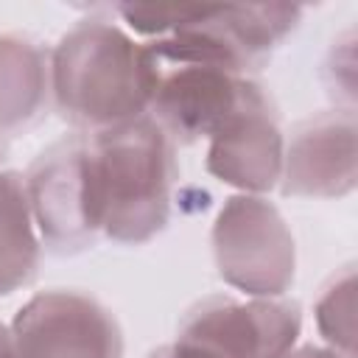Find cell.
<instances>
[{
	"instance_id": "12",
	"label": "cell",
	"mask_w": 358,
	"mask_h": 358,
	"mask_svg": "<svg viewBox=\"0 0 358 358\" xmlns=\"http://www.w3.org/2000/svg\"><path fill=\"white\" fill-rule=\"evenodd\" d=\"M39 257L42 241L25 179L17 171H0V299L36 280Z\"/></svg>"
},
{
	"instance_id": "16",
	"label": "cell",
	"mask_w": 358,
	"mask_h": 358,
	"mask_svg": "<svg viewBox=\"0 0 358 358\" xmlns=\"http://www.w3.org/2000/svg\"><path fill=\"white\" fill-rule=\"evenodd\" d=\"M288 358H341V355L333 350H324V347H302V350L291 352Z\"/></svg>"
},
{
	"instance_id": "14",
	"label": "cell",
	"mask_w": 358,
	"mask_h": 358,
	"mask_svg": "<svg viewBox=\"0 0 358 358\" xmlns=\"http://www.w3.org/2000/svg\"><path fill=\"white\" fill-rule=\"evenodd\" d=\"M148 358H213L210 352H204L201 347L196 344H187V341H173V344H165V347H157Z\"/></svg>"
},
{
	"instance_id": "10",
	"label": "cell",
	"mask_w": 358,
	"mask_h": 358,
	"mask_svg": "<svg viewBox=\"0 0 358 358\" xmlns=\"http://www.w3.org/2000/svg\"><path fill=\"white\" fill-rule=\"evenodd\" d=\"M285 196L336 199L355 187V115L336 109L294 126L285 143L282 176Z\"/></svg>"
},
{
	"instance_id": "4",
	"label": "cell",
	"mask_w": 358,
	"mask_h": 358,
	"mask_svg": "<svg viewBox=\"0 0 358 358\" xmlns=\"http://www.w3.org/2000/svg\"><path fill=\"white\" fill-rule=\"evenodd\" d=\"M143 48L148 62L145 115L173 145L210 137L235 109L246 76L173 36L148 39Z\"/></svg>"
},
{
	"instance_id": "9",
	"label": "cell",
	"mask_w": 358,
	"mask_h": 358,
	"mask_svg": "<svg viewBox=\"0 0 358 358\" xmlns=\"http://www.w3.org/2000/svg\"><path fill=\"white\" fill-rule=\"evenodd\" d=\"M285 137L271 95L246 78L235 109L210 134L207 171L246 193H268L280 185Z\"/></svg>"
},
{
	"instance_id": "11",
	"label": "cell",
	"mask_w": 358,
	"mask_h": 358,
	"mask_svg": "<svg viewBox=\"0 0 358 358\" xmlns=\"http://www.w3.org/2000/svg\"><path fill=\"white\" fill-rule=\"evenodd\" d=\"M50 109V50L31 36H0V134L34 129Z\"/></svg>"
},
{
	"instance_id": "13",
	"label": "cell",
	"mask_w": 358,
	"mask_h": 358,
	"mask_svg": "<svg viewBox=\"0 0 358 358\" xmlns=\"http://www.w3.org/2000/svg\"><path fill=\"white\" fill-rule=\"evenodd\" d=\"M316 322L333 352L341 358H355V274L350 266L333 277L319 296Z\"/></svg>"
},
{
	"instance_id": "15",
	"label": "cell",
	"mask_w": 358,
	"mask_h": 358,
	"mask_svg": "<svg viewBox=\"0 0 358 358\" xmlns=\"http://www.w3.org/2000/svg\"><path fill=\"white\" fill-rule=\"evenodd\" d=\"M0 358H20L11 327H6V324H0Z\"/></svg>"
},
{
	"instance_id": "2",
	"label": "cell",
	"mask_w": 358,
	"mask_h": 358,
	"mask_svg": "<svg viewBox=\"0 0 358 358\" xmlns=\"http://www.w3.org/2000/svg\"><path fill=\"white\" fill-rule=\"evenodd\" d=\"M90 182L101 238L140 246L165 229L176 182V145L148 117L87 131Z\"/></svg>"
},
{
	"instance_id": "5",
	"label": "cell",
	"mask_w": 358,
	"mask_h": 358,
	"mask_svg": "<svg viewBox=\"0 0 358 358\" xmlns=\"http://www.w3.org/2000/svg\"><path fill=\"white\" fill-rule=\"evenodd\" d=\"M22 179L42 249L67 257L81 255L101 241L87 131H73L50 143L28 165Z\"/></svg>"
},
{
	"instance_id": "17",
	"label": "cell",
	"mask_w": 358,
	"mask_h": 358,
	"mask_svg": "<svg viewBox=\"0 0 358 358\" xmlns=\"http://www.w3.org/2000/svg\"><path fill=\"white\" fill-rule=\"evenodd\" d=\"M0 157H3V145H0Z\"/></svg>"
},
{
	"instance_id": "3",
	"label": "cell",
	"mask_w": 358,
	"mask_h": 358,
	"mask_svg": "<svg viewBox=\"0 0 358 358\" xmlns=\"http://www.w3.org/2000/svg\"><path fill=\"white\" fill-rule=\"evenodd\" d=\"M140 36H176L241 76L263 70L280 42L299 25L302 6L291 3H224V6H145L123 3L112 8Z\"/></svg>"
},
{
	"instance_id": "6",
	"label": "cell",
	"mask_w": 358,
	"mask_h": 358,
	"mask_svg": "<svg viewBox=\"0 0 358 358\" xmlns=\"http://www.w3.org/2000/svg\"><path fill=\"white\" fill-rule=\"evenodd\" d=\"M213 255L224 282L252 296H280L294 282V238L274 204L232 196L213 227Z\"/></svg>"
},
{
	"instance_id": "1",
	"label": "cell",
	"mask_w": 358,
	"mask_h": 358,
	"mask_svg": "<svg viewBox=\"0 0 358 358\" xmlns=\"http://www.w3.org/2000/svg\"><path fill=\"white\" fill-rule=\"evenodd\" d=\"M50 106L76 131H103L148 112L145 48L103 17L76 22L50 50Z\"/></svg>"
},
{
	"instance_id": "7",
	"label": "cell",
	"mask_w": 358,
	"mask_h": 358,
	"mask_svg": "<svg viewBox=\"0 0 358 358\" xmlns=\"http://www.w3.org/2000/svg\"><path fill=\"white\" fill-rule=\"evenodd\" d=\"M302 330L296 302L257 296H207L179 322L176 338L201 347L213 358H288Z\"/></svg>"
},
{
	"instance_id": "8",
	"label": "cell",
	"mask_w": 358,
	"mask_h": 358,
	"mask_svg": "<svg viewBox=\"0 0 358 358\" xmlns=\"http://www.w3.org/2000/svg\"><path fill=\"white\" fill-rule=\"evenodd\" d=\"M20 358H123V333L112 310L81 291L31 296L11 322Z\"/></svg>"
}]
</instances>
